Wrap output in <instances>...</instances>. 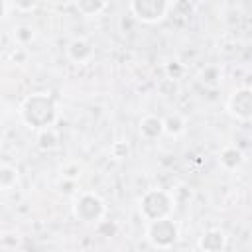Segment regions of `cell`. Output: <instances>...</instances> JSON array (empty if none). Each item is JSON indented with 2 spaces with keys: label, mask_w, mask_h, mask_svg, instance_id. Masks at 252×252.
I'll list each match as a JSON object with an SVG mask.
<instances>
[{
  "label": "cell",
  "mask_w": 252,
  "mask_h": 252,
  "mask_svg": "<svg viewBox=\"0 0 252 252\" xmlns=\"http://www.w3.org/2000/svg\"><path fill=\"white\" fill-rule=\"evenodd\" d=\"M226 110L236 120H242V122L252 120V89L240 87V89L232 91V94L228 96V102H226Z\"/></svg>",
  "instance_id": "8992f818"
},
{
  "label": "cell",
  "mask_w": 252,
  "mask_h": 252,
  "mask_svg": "<svg viewBox=\"0 0 252 252\" xmlns=\"http://www.w3.org/2000/svg\"><path fill=\"white\" fill-rule=\"evenodd\" d=\"M226 242V234L220 228H209L199 236V248L203 252H222Z\"/></svg>",
  "instance_id": "ba28073f"
},
{
  "label": "cell",
  "mask_w": 252,
  "mask_h": 252,
  "mask_svg": "<svg viewBox=\"0 0 252 252\" xmlns=\"http://www.w3.org/2000/svg\"><path fill=\"white\" fill-rule=\"evenodd\" d=\"M10 8L16 12H33L37 8V2H10Z\"/></svg>",
  "instance_id": "ac0fdd59"
},
{
  "label": "cell",
  "mask_w": 252,
  "mask_h": 252,
  "mask_svg": "<svg viewBox=\"0 0 252 252\" xmlns=\"http://www.w3.org/2000/svg\"><path fill=\"white\" fill-rule=\"evenodd\" d=\"M93 55H94V49H93L91 41L85 39V37H75V39H71V43L67 45V57H69L73 63H77V65L89 63V61L93 59Z\"/></svg>",
  "instance_id": "52a82bcc"
},
{
  "label": "cell",
  "mask_w": 252,
  "mask_h": 252,
  "mask_svg": "<svg viewBox=\"0 0 252 252\" xmlns=\"http://www.w3.org/2000/svg\"><path fill=\"white\" fill-rule=\"evenodd\" d=\"M37 148L41 152H53L59 148V134L53 126L37 132Z\"/></svg>",
  "instance_id": "8fae6325"
},
{
  "label": "cell",
  "mask_w": 252,
  "mask_h": 252,
  "mask_svg": "<svg viewBox=\"0 0 252 252\" xmlns=\"http://www.w3.org/2000/svg\"><path fill=\"white\" fill-rule=\"evenodd\" d=\"M146 238L154 248H169L179 238V226L171 217L152 220L146 226Z\"/></svg>",
  "instance_id": "5b68a950"
},
{
  "label": "cell",
  "mask_w": 252,
  "mask_h": 252,
  "mask_svg": "<svg viewBox=\"0 0 252 252\" xmlns=\"http://www.w3.org/2000/svg\"><path fill=\"white\" fill-rule=\"evenodd\" d=\"M57 116L55 100L49 93H33L24 98L20 104V118L32 130H45L51 128Z\"/></svg>",
  "instance_id": "6da1fadb"
},
{
  "label": "cell",
  "mask_w": 252,
  "mask_h": 252,
  "mask_svg": "<svg viewBox=\"0 0 252 252\" xmlns=\"http://www.w3.org/2000/svg\"><path fill=\"white\" fill-rule=\"evenodd\" d=\"M219 163H220L224 169L234 171V169H238V167L244 163V154H242V150L236 148V146H224V148L220 150V154H219Z\"/></svg>",
  "instance_id": "30bf717a"
},
{
  "label": "cell",
  "mask_w": 252,
  "mask_h": 252,
  "mask_svg": "<svg viewBox=\"0 0 252 252\" xmlns=\"http://www.w3.org/2000/svg\"><path fill=\"white\" fill-rule=\"evenodd\" d=\"M61 175H63V179H77L79 175H81V167H79V163H67L63 169H61Z\"/></svg>",
  "instance_id": "2e32d148"
},
{
  "label": "cell",
  "mask_w": 252,
  "mask_h": 252,
  "mask_svg": "<svg viewBox=\"0 0 252 252\" xmlns=\"http://www.w3.org/2000/svg\"><path fill=\"white\" fill-rule=\"evenodd\" d=\"M73 6L81 16H98L100 12H104L108 8V2H102V0H77Z\"/></svg>",
  "instance_id": "7c38bea8"
},
{
  "label": "cell",
  "mask_w": 252,
  "mask_h": 252,
  "mask_svg": "<svg viewBox=\"0 0 252 252\" xmlns=\"http://www.w3.org/2000/svg\"><path fill=\"white\" fill-rule=\"evenodd\" d=\"M110 152H112V156H114L116 159H124V158L130 154V148H128V144H124V142H116V144H112Z\"/></svg>",
  "instance_id": "e0dca14e"
},
{
  "label": "cell",
  "mask_w": 252,
  "mask_h": 252,
  "mask_svg": "<svg viewBox=\"0 0 252 252\" xmlns=\"http://www.w3.org/2000/svg\"><path fill=\"white\" fill-rule=\"evenodd\" d=\"M163 130L169 136H179L185 130V118L179 112H173V114L165 116L163 118Z\"/></svg>",
  "instance_id": "4fadbf2b"
},
{
  "label": "cell",
  "mask_w": 252,
  "mask_h": 252,
  "mask_svg": "<svg viewBox=\"0 0 252 252\" xmlns=\"http://www.w3.org/2000/svg\"><path fill=\"white\" fill-rule=\"evenodd\" d=\"M138 209H140L142 219L148 222L167 219L173 211V197L163 189H148L140 197Z\"/></svg>",
  "instance_id": "7a4b0ae2"
},
{
  "label": "cell",
  "mask_w": 252,
  "mask_h": 252,
  "mask_svg": "<svg viewBox=\"0 0 252 252\" xmlns=\"http://www.w3.org/2000/svg\"><path fill=\"white\" fill-rule=\"evenodd\" d=\"M18 185V169L12 165H2L0 167V189L10 191Z\"/></svg>",
  "instance_id": "5bb4252c"
},
{
  "label": "cell",
  "mask_w": 252,
  "mask_h": 252,
  "mask_svg": "<svg viewBox=\"0 0 252 252\" xmlns=\"http://www.w3.org/2000/svg\"><path fill=\"white\" fill-rule=\"evenodd\" d=\"M14 41L20 45V47H24V45H28V43H32L33 41V37H35V30L32 28V26H26V24H22V26H16L14 28Z\"/></svg>",
  "instance_id": "9a60e30c"
},
{
  "label": "cell",
  "mask_w": 252,
  "mask_h": 252,
  "mask_svg": "<svg viewBox=\"0 0 252 252\" xmlns=\"http://www.w3.org/2000/svg\"><path fill=\"white\" fill-rule=\"evenodd\" d=\"M161 134H165L163 130V118L159 116H154V114H146L142 120H140V136L144 140H158Z\"/></svg>",
  "instance_id": "9c48e42d"
},
{
  "label": "cell",
  "mask_w": 252,
  "mask_h": 252,
  "mask_svg": "<svg viewBox=\"0 0 252 252\" xmlns=\"http://www.w3.org/2000/svg\"><path fill=\"white\" fill-rule=\"evenodd\" d=\"M173 8V2L167 0H132L128 4L130 14L142 24H158L161 22Z\"/></svg>",
  "instance_id": "277c9868"
},
{
  "label": "cell",
  "mask_w": 252,
  "mask_h": 252,
  "mask_svg": "<svg viewBox=\"0 0 252 252\" xmlns=\"http://www.w3.org/2000/svg\"><path fill=\"white\" fill-rule=\"evenodd\" d=\"M73 217L81 222H94L98 224L102 219H104V213H106V205L104 201L96 195V193H91V191H83L79 193L75 199H73Z\"/></svg>",
  "instance_id": "3957f363"
}]
</instances>
